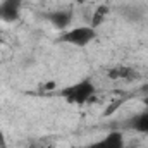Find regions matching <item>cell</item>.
I'll return each mask as SVG.
<instances>
[{
  "mask_svg": "<svg viewBox=\"0 0 148 148\" xmlns=\"http://www.w3.org/2000/svg\"><path fill=\"white\" fill-rule=\"evenodd\" d=\"M59 95L71 105H84L95 95V84L90 79H83V81H77L71 86L62 88L59 91Z\"/></svg>",
  "mask_w": 148,
  "mask_h": 148,
  "instance_id": "6da1fadb",
  "label": "cell"
},
{
  "mask_svg": "<svg viewBox=\"0 0 148 148\" xmlns=\"http://www.w3.org/2000/svg\"><path fill=\"white\" fill-rule=\"evenodd\" d=\"M95 38H97V29L95 28L79 26V28H74V29H69V31H64L59 36V41L67 43V45H74V47H84V45L91 43Z\"/></svg>",
  "mask_w": 148,
  "mask_h": 148,
  "instance_id": "7a4b0ae2",
  "label": "cell"
},
{
  "mask_svg": "<svg viewBox=\"0 0 148 148\" xmlns=\"http://www.w3.org/2000/svg\"><path fill=\"white\" fill-rule=\"evenodd\" d=\"M117 12L127 21V23H140L147 17L148 7L147 3L141 2H131V3H124L117 9Z\"/></svg>",
  "mask_w": 148,
  "mask_h": 148,
  "instance_id": "3957f363",
  "label": "cell"
},
{
  "mask_svg": "<svg viewBox=\"0 0 148 148\" xmlns=\"http://www.w3.org/2000/svg\"><path fill=\"white\" fill-rule=\"evenodd\" d=\"M24 0H2L0 3V19L5 23H14L21 14V3Z\"/></svg>",
  "mask_w": 148,
  "mask_h": 148,
  "instance_id": "277c9868",
  "label": "cell"
},
{
  "mask_svg": "<svg viewBox=\"0 0 148 148\" xmlns=\"http://www.w3.org/2000/svg\"><path fill=\"white\" fill-rule=\"evenodd\" d=\"M45 17L57 29H66L71 24V21H73V10L71 9H60V10H53V12L45 14Z\"/></svg>",
  "mask_w": 148,
  "mask_h": 148,
  "instance_id": "5b68a950",
  "label": "cell"
},
{
  "mask_svg": "<svg viewBox=\"0 0 148 148\" xmlns=\"http://www.w3.org/2000/svg\"><path fill=\"white\" fill-rule=\"evenodd\" d=\"M86 148H124V136L121 131H112L105 138L88 145Z\"/></svg>",
  "mask_w": 148,
  "mask_h": 148,
  "instance_id": "8992f818",
  "label": "cell"
},
{
  "mask_svg": "<svg viewBox=\"0 0 148 148\" xmlns=\"http://www.w3.org/2000/svg\"><path fill=\"white\" fill-rule=\"evenodd\" d=\"M109 77L110 79H127V81H134V79H140V74H138V71H134L133 67L115 66V67L109 69Z\"/></svg>",
  "mask_w": 148,
  "mask_h": 148,
  "instance_id": "52a82bcc",
  "label": "cell"
},
{
  "mask_svg": "<svg viewBox=\"0 0 148 148\" xmlns=\"http://www.w3.org/2000/svg\"><path fill=\"white\" fill-rule=\"evenodd\" d=\"M126 126L136 133H143V134H148V110L147 112H140L136 115H133Z\"/></svg>",
  "mask_w": 148,
  "mask_h": 148,
  "instance_id": "ba28073f",
  "label": "cell"
},
{
  "mask_svg": "<svg viewBox=\"0 0 148 148\" xmlns=\"http://www.w3.org/2000/svg\"><path fill=\"white\" fill-rule=\"evenodd\" d=\"M109 5H100V7H97V10L93 12V16H91V28H98L103 21H105V17H107V14H109Z\"/></svg>",
  "mask_w": 148,
  "mask_h": 148,
  "instance_id": "9c48e42d",
  "label": "cell"
},
{
  "mask_svg": "<svg viewBox=\"0 0 148 148\" xmlns=\"http://www.w3.org/2000/svg\"><path fill=\"white\" fill-rule=\"evenodd\" d=\"M121 105H122V100H117V102H114V103H112L110 107H109V109H107V112H105V114H107V115H110L112 112L115 110V109H119V107H121Z\"/></svg>",
  "mask_w": 148,
  "mask_h": 148,
  "instance_id": "30bf717a",
  "label": "cell"
},
{
  "mask_svg": "<svg viewBox=\"0 0 148 148\" xmlns=\"http://www.w3.org/2000/svg\"><path fill=\"white\" fill-rule=\"evenodd\" d=\"M53 86H55V83H47L45 84V90H53Z\"/></svg>",
  "mask_w": 148,
  "mask_h": 148,
  "instance_id": "8fae6325",
  "label": "cell"
},
{
  "mask_svg": "<svg viewBox=\"0 0 148 148\" xmlns=\"http://www.w3.org/2000/svg\"><path fill=\"white\" fill-rule=\"evenodd\" d=\"M0 148H7L5 143H3V134H2V133H0Z\"/></svg>",
  "mask_w": 148,
  "mask_h": 148,
  "instance_id": "7c38bea8",
  "label": "cell"
},
{
  "mask_svg": "<svg viewBox=\"0 0 148 148\" xmlns=\"http://www.w3.org/2000/svg\"><path fill=\"white\" fill-rule=\"evenodd\" d=\"M143 103H145V107L148 109V97H145V100H143Z\"/></svg>",
  "mask_w": 148,
  "mask_h": 148,
  "instance_id": "4fadbf2b",
  "label": "cell"
},
{
  "mask_svg": "<svg viewBox=\"0 0 148 148\" xmlns=\"http://www.w3.org/2000/svg\"><path fill=\"white\" fill-rule=\"evenodd\" d=\"M28 148H40V147H38V145H33V143H31V145H29Z\"/></svg>",
  "mask_w": 148,
  "mask_h": 148,
  "instance_id": "5bb4252c",
  "label": "cell"
},
{
  "mask_svg": "<svg viewBox=\"0 0 148 148\" xmlns=\"http://www.w3.org/2000/svg\"><path fill=\"white\" fill-rule=\"evenodd\" d=\"M0 21H2V19H0Z\"/></svg>",
  "mask_w": 148,
  "mask_h": 148,
  "instance_id": "9a60e30c",
  "label": "cell"
}]
</instances>
